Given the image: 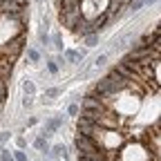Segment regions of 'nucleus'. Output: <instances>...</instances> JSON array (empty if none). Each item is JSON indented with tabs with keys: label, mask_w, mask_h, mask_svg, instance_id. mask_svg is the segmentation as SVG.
I'll return each instance as SVG.
<instances>
[{
	"label": "nucleus",
	"mask_w": 161,
	"mask_h": 161,
	"mask_svg": "<svg viewBox=\"0 0 161 161\" xmlns=\"http://www.w3.org/2000/svg\"><path fill=\"white\" fill-rule=\"evenodd\" d=\"M152 47H154L157 52H161V34H154V43H152Z\"/></svg>",
	"instance_id": "obj_22"
},
{
	"label": "nucleus",
	"mask_w": 161,
	"mask_h": 161,
	"mask_svg": "<svg viewBox=\"0 0 161 161\" xmlns=\"http://www.w3.org/2000/svg\"><path fill=\"white\" fill-rule=\"evenodd\" d=\"M105 63H108V56H105V54H101V56H98V58L94 60V67L98 69V67H103Z\"/></svg>",
	"instance_id": "obj_16"
},
{
	"label": "nucleus",
	"mask_w": 161,
	"mask_h": 161,
	"mask_svg": "<svg viewBox=\"0 0 161 161\" xmlns=\"http://www.w3.org/2000/svg\"><path fill=\"white\" fill-rule=\"evenodd\" d=\"M0 161H16V157H14V154H9L7 150H3V154H0Z\"/></svg>",
	"instance_id": "obj_21"
},
{
	"label": "nucleus",
	"mask_w": 161,
	"mask_h": 161,
	"mask_svg": "<svg viewBox=\"0 0 161 161\" xmlns=\"http://www.w3.org/2000/svg\"><path fill=\"white\" fill-rule=\"evenodd\" d=\"M83 18H85V16L80 14V9H76V11H60V25H65V27H69L72 31H76L78 23H80Z\"/></svg>",
	"instance_id": "obj_2"
},
{
	"label": "nucleus",
	"mask_w": 161,
	"mask_h": 161,
	"mask_svg": "<svg viewBox=\"0 0 161 161\" xmlns=\"http://www.w3.org/2000/svg\"><path fill=\"white\" fill-rule=\"evenodd\" d=\"M31 98H34V96H25V98H23V105H25V108H29V105L34 103V101H31Z\"/></svg>",
	"instance_id": "obj_24"
},
{
	"label": "nucleus",
	"mask_w": 161,
	"mask_h": 161,
	"mask_svg": "<svg viewBox=\"0 0 161 161\" xmlns=\"http://www.w3.org/2000/svg\"><path fill=\"white\" fill-rule=\"evenodd\" d=\"M56 3H58V7H60V3H63V0H56Z\"/></svg>",
	"instance_id": "obj_27"
},
{
	"label": "nucleus",
	"mask_w": 161,
	"mask_h": 161,
	"mask_svg": "<svg viewBox=\"0 0 161 161\" xmlns=\"http://www.w3.org/2000/svg\"><path fill=\"white\" fill-rule=\"evenodd\" d=\"M11 67H14V60L7 56H0V80L5 83V78L11 76Z\"/></svg>",
	"instance_id": "obj_4"
},
{
	"label": "nucleus",
	"mask_w": 161,
	"mask_h": 161,
	"mask_svg": "<svg viewBox=\"0 0 161 161\" xmlns=\"http://www.w3.org/2000/svg\"><path fill=\"white\" fill-rule=\"evenodd\" d=\"M36 123H38V119H36V116H31V119L27 121V125H36Z\"/></svg>",
	"instance_id": "obj_25"
},
{
	"label": "nucleus",
	"mask_w": 161,
	"mask_h": 161,
	"mask_svg": "<svg viewBox=\"0 0 161 161\" xmlns=\"http://www.w3.org/2000/svg\"><path fill=\"white\" fill-rule=\"evenodd\" d=\"M23 43H25V36H18L16 40H7L5 45H0V56H7V58L16 60V56L23 52Z\"/></svg>",
	"instance_id": "obj_1"
},
{
	"label": "nucleus",
	"mask_w": 161,
	"mask_h": 161,
	"mask_svg": "<svg viewBox=\"0 0 161 161\" xmlns=\"http://www.w3.org/2000/svg\"><path fill=\"white\" fill-rule=\"evenodd\" d=\"M67 114H69V116H78V114H80V108H78L76 103H72V105L67 108Z\"/></svg>",
	"instance_id": "obj_17"
},
{
	"label": "nucleus",
	"mask_w": 161,
	"mask_h": 161,
	"mask_svg": "<svg viewBox=\"0 0 161 161\" xmlns=\"http://www.w3.org/2000/svg\"><path fill=\"white\" fill-rule=\"evenodd\" d=\"M23 92H25V96H34L36 94V85L31 83V80H25V83H23Z\"/></svg>",
	"instance_id": "obj_11"
},
{
	"label": "nucleus",
	"mask_w": 161,
	"mask_h": 161,
	"mask_svg": "<svg viewBox=\"0 0 161 161\" xmlns=\"http://www.w3.org/2000/svg\"><path fill=\"white\" fill-rule=\"evenodd\" d=\"M27 58L31 60V63H38V60H40V52H38V49H31V47H29V49H27Z\"/></svg>",
	"instance_id": "obj_15"
},
{
	"label": "nucleus",
	"mask_w": 161,
	"mask_h": 161,
	"mask_svg": "<svg viewBox=\"0 0 161 161\" xmlns=\"http://www.w3.org/2000/svg\"><path fill=\"white\" fill-rule=\"evenodd\" d=\"M16 146H18V148H20V150H23V148H25V146H27V141H25V139H23V136H16Z\"/></svg>",
	"instance_id": "obj_23"
},
{
	"label": "nucleus",
	"mask_w": 161,
	"mask_h": 161,
	"mask_svg": "<svg viewBox=\"0 0 161 161\" xmlns=\"http://www.w3.org/2000/svg\"><path fill=\"white\" fill-rule=\"evenodd\" d=\"M34 148H36V150H45V148H47V136H43V134L36 136V139H34Z\"/></svg>",
	"instance_id": "obj_9"
},
{
	"label": "nucleus",
	"mask_w": 161,
	"mask_h": 161,
	"mask_svg": "<svg viewBox=\"0 0 161 161\" xmlns=\"http://www.w3.org/2000/svg\"><path fill=\"white\" fill-rule=\"evenodd\" d=\"M14 157H16V161H27V154L20 150V148H18V150H14Z\"/></svg>",
	"instance_id": "obj_19"
},
{
	"label": "nucleus",
	"mask_w": 161,
	"mask_h": 161,
	"mask_svg": "<svg viewBox=\"0 0 161 161\" xmlns=\"http://www.w3.org/2000/svg\"><path fill=\"white\" fill-rule=\"evenodd\" d=\"M152 76H154V80L161 85V60H154L152 63Z\"/></svg>",
	"instance_id": "obj_8"
},
{
	"label": "nucleus",
	"mask_w": 161,
	"mask_h": 161,
	"mask_svg": "<svg viewBox=\"0 0 161 161\" xmlns=\"http://www.w3.org/2000/svg\"><path fill=\"white\" fill-rule=\"evenodd\" d=\"M52 154H54V157H63V159H67V157H69V154H67V148H65V146H60V143H58V146H54Z\"/></svg>",
	"instance_id": "obj_10"
},
{
	"label": "nucleus",
	"mask_w": 161,
	"mask_h": 161,
	"mask_svg": "<svg viewBox=\"0 0 161 161\" xmlns=\"http://www.w3.org/2000/svg\"><path fill=\"white\" fill-rule=\"evenodd\" d=\"M52 43H54V47H56L58 52H63V36H60L58 31H56V34L52 36Z\"/></svg>",
	"instance_id": "obj_12"
},
{
	"label": "nucleus",
	"mask_w": 161,
	"mask_h": 161,
	"mask_svg": "<svg viewBox=\"0 0 161 161\" xmlns=\"http://www.w3.org/2000/svg\"><path fill=\"white\" fill-rule=\"evenodd\" d=\"M58 94H60L58 87H49V90H45V96H47V98H54V96H58Z\"/></svg>",
	"instance_id": "obj_18"
},
{
	"label": "nucleus",
	"mask_w": 161,
	"mask_h": 161,
	"mask_svg": "<svg viewBox=\"0 0 161 161\" xmlns=\"http://www.w3.org/2000/svg\"><path fill=\"white\" fill-rule=\"evenodd\" d=\"M130 11H139V9H143L146 7V0H130Z\"/></svg>",
	"instance_id": "obj_13"
},
{
	"label": "nucleus",
	"mask_w": 161,
	"mask_h": 161,
	"mask_svg": "<svg viewBox=\"0 0 161 161\" xmlns=\"http://www.w3.org/2000/svg\"><path fill=\"white\" fill-rule=\"evenodd\" d=\"M96 43H98V34L85 36V47H96Z\"/></svg>",
	"instance_id": "obj_14"
},
{
	"label": "nucleus",
	"mask_w": 161,
	"mask_h": 161,
	"mask_svg": "<svg viewBox=\"0 0 161 161\" xmlns=\"http://www.w3.org/2000/svg\"><path fill=\"white\" fill-rule=\"evenodd\" d=\"M58 67H60V65L56 63V60H47V69H49L52 74H56V72H58Z\"/></svg>",
	"instance_id": "obj_20"
},
{
	"label": "nucleus",
	"mask_w": 161,
	"mask_h": 161,
	"mask_svg": "<svg viewBox=\"0 0 161 161\" xmlns=\"http://www.w3.org/2000/svg\"><path fill=\"white\" fill-rule=\"evenodd\" d=\"M83 110H98V112H105V101L98 98V96H94V94H90V96L83 98Z\"/></svg>",
	"instance_id": "obj_3"
},
{
	"label": "nucleus",
	"mask_w": 161,
	"mask_h": 161,
	"mask_svg": "<svg viewBox=\"0 0 161 161\" xmlns=\"http://www.w3.org/2000/svg\"><path fill=\"white\" fill-rule=\"evenodd\" d=\"M60 123H63V119H49L47 123H45V132H43V136H49V134H54V132L60 128Z\"/></svg>",
	"instance_id": "obj_7"
},
{
	"label": "nucleus",
	"mask_w": 161,
	"mask_h": 161,
	"mask_svg": "<svg viewBox=\"0 0 161 161\" xmlns=\"http://www.w3.org/2000/svg\"><path fill=\"white\" fill-rule=\"evenodd\" d=\"M83 58H85V52L83 49H65V60L72 63V65H78Z\"/></svg>",
	"instance_id": "obj_5"
},
{
	"label": "nucleus",
	"mask_w": 161,
	"mask_h": 161,
	"mask_svg": "<svg viewBox=\"0 0 161 161\" xmlns=\"http://www.w3.org/2000/svg\"><path fill=\"white\" fill-rule=\"evenodd\" d=\"M112 16H110V11H103V14H101V16H96L94 20H92V25H94V29L96 31H101V29H103L105 25H108V20H110Z\"/></svg>",
	"instance_id": "obj_6"
},
{
	"label": "nucleus",
	"mask_w": 161,
	"mask_h": 161,
	"mask_svg": "<svg viewBox=\"0 0 161 161\" xmlns=\"http://www.w3.org/2000/svg\"><path fill=\"white\" fill-rule=\"evenodd\" d=\"M157 3V0H146V5H154Z\"/></svg>",
	"instance_id": "obj_26"
}]
</instances>
